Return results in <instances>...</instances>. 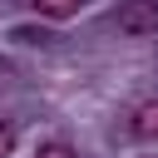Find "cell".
Instances as JSON below:
<instances>
[{
  "instance_id": "5b68a950",
  "label": "cell",
  "mask_w": 158,
  "mask_h": 158,
  "mask_svg": "<svg viewBox=\"0 0 158 158\" xmlns=\"http://www.w3.org/2000/svg\"><path fill=\"white\" fill-rule=\"evenodd\" d=\"M35 158H74V153H69V148H64V143H44V148H40V153H35Z\"/></svg>"
},
{
  "instance_id": "6da1fadb",
  "label": "cell",
  "mask_w": 158,
  "mask_h": 158,
  "mask_svg": "<svg viewBox=\"0 0 158 158\" xmlns=\"http://www.w3.org/2000/svg\"><path fill=\"white\" fill-rule=\"evenodd\" d=\"M114 30L123 40H153L158 35V0H123L114 15Z\"/></svg>"
},
{
  "instance_id": "277c9868",
  "label": "cell",
  "mask_w": 158,
  "mask_h": 158,
  "mask_svg": "<svg viewBox=\"0 0 158 158\" xmlns=\"http://www.w3.org/2000/svg\"><path fill=\"white\" fill-rule=\"evenodd\" d=\"M10 148H15V123L0 118V158H10Z\"/></svg>"
},
{
  "instance_id": "7a4b0ae2",
  "label": "cell",
  "mask_w": 158,
  "mask_h": 158,
  "mask_svg": "<svg viewBox=\"0 0 158 158\" xmlns=\"http://www.w3.org/2000/svg\"><path fill=\"white\" fill-rule=\"evenodd\" d=\"M128 138H138V143H158V99L133 104V114H128Z\"/></svg>"
},
{
  "instance_id": "3957f363",
  "label": "cell",
  "mask_w": 158,
  "mask_h": 158,
  "mask_svg": "<svg viewBox=\"0 0 158 158\" xmlns=\"http://www.w3.org/2000/svg\"><path fill=\"white\" fill-rule=\"evenodd\" d=\"M44 20H69V15H79L84 10V0H30Z\"/></svg>"
}]
</instances>
